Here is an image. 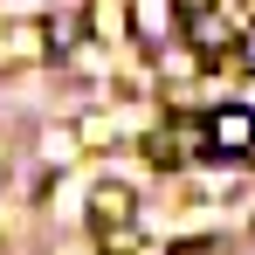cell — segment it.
<instances>
[{"label": "cell", "mask_w": 255, "mask_h": 255, "mask_svg": "<svg viewBox=\"0 0 255 255\" xmlns=\"http://www.w3.org/2000/svg\"><path fill=\"white\" fill-rule=\"evenodd\" d=\"M249 62H255V35H249Z\"/></svg>", "instance_id": "4"}, {"label": "cell", "mask_w": 255, "mask_h": 255, "mask_svg": "<svg viewBox=\"0 0 255 255\" xmlns=\"http://www.w3.org/2000/svg\"><path fill=\"white\" fill-rule=\"evenodd\" d=\"M242 7H249V14H255V0H242Z\"/></svg>", "instance_id": "5"}, {"label": "cell", "mask_w": 255, "mask_h": 255, "mask_svg": "<svg viewBox=\"0 0 255 255\" xmlns=\"http://www.w3.org/2000/svg\"><path fill=\"white\" fill-rule=\"evenodd\" d=\"M131 28L159 48V42L172 35V0H131Z\"/></svg>", "instance_id": "2"}, {"label": "cell", "mask_w": 255, "mask_h": 255, "mask_svg": "<svg viewBox=\"0 0 255 255\" xmlns=\"http://www.w3.org/2000/svg\"><path fill=\"white\" fill-rule=\"evenodd\" d=\"M207 152H214V159H242V152H255V111H249V104H221V111H207Z\"/></svg>", "instance_id": "1"}, {"label": "cell", "mask_w": 255, "mask_h": 255, "mask_svg": "<svg viewBox=\"0 0 255 255\" xmlns=\"http://www.w3.org/2000/svg\"><path fill=\"white\" fill-rule=\"evenodd\" d=\"M172 255H214V249H207V242H179Z\"/></svg>", "instance_id": "3"}]
</instances>
